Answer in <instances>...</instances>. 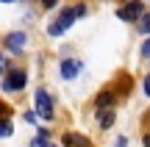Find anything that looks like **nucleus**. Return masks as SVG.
<instances>
[{
    "instance_id": "f257e3e1",
    "label": "nucleus",
    "mask_w": 150,
    "mask_h": 147,
    "mask_svg": "<svg viewBox=\"0 0 150 147\" xmlns=\"http://www.w3.org/2000/svg\"><path fill=\"white\" fill-rule=\"evenodd\" d=\"M86 14V6H75V8H64V14L59 17L56 22H50V28H47V33L50 36H61V33L67 31V28L72 25L78 17H83Z\"/></svg>"
},
{
    "instance_id": "f03ea898",
    "label": "nucleus",
    "mask_w": 150,
    "mask_h": 147,
    "mask_svg": "<svg viewBox=\"0 0 150 147\" xmlns=\"http://www.w3.org/2000/svg\"><path fill=\"white\" fill-rule=\"evenodd\" d=\"M117 17L125 20V22H134V20H142V17H145V8H142L139 0H131V3H125L122 8L117 11Z\"/></svg>"
},
{
    "instance_id": "7ed1b4c3",
    "label": "nucleus",
    "mask_w": 150,
    "mask_h": 147,
    "mask_svg": "<svg viewBox=\"0 0 150 147\" xmlns=\"http://www.w3.org/2000/svg\"><path fill=\"white\" fill-rule=\"evenodd\" d=\"M36 114L42 120H50L53 117V100H50L47 89H36Z\"/></svg>"
},
{
    "instance_id": "20e7f679",
    "label": "nucleus",
    "mask_w": 150,
    "mask_h": 147,
    "mask_svg": "<svg viewBox=\"0 0 150 147\" xmlns=\"http://www.w3.org/2000/svg\"><path fill=\"white\" fill-rule=\"evenodd\" d=\"M25 86V72L22 70H11L8 75H6V81H3V89H8V92H17V89H22Z\"/></svg>"
},
{
    "instance_id": "39448f33",
    "label": "nucleus",
    "mask_w": 150,
    "mask_h": 147,
    "mask_svg": "<svg viewBox=\"0 0 150 147\" xmlns=\"http://www.w3.org/2000/svg\"><path fill=\"white\" fill-rule=\"evenodd\" d=\"M78 72H81V61H75V58H64V61H61V78L72 81Z\"/></svg>"
},
{
    "instance_id": "423d86ee",
    "label": "nucleus",
    "mask_w": 150,
    "mask_h": 147,
    "mask_svg": "<svg viewBox=\"0 0 150 147\" xmlns=\"http://www.w3.org/2000/svg\"><path fill=\"white\" fill-rule=\"evenodd\" d=\"M22 44H25V33H20V31H17V33H8V39H6V47H8V50H14V53H17V50H22Z\"/></svg>"
},
{
    "instance_id": "0eeeda50",
    "label": "nucleus",
    "mask_w": 150,
    "mask_h": 147,
    "mask_svg": "<svg viewBox=\"0 0 150 147\" xmlns=\"http://www.w3.org/2000/svg\"><path fill=\"white\" fill-rule=\"evenodd\" d=\"M64 144L67 147H89V142H86L83 136H78V133H67V136H64Z\"/></svg>"
},
{
    "instance_id": "6e6552de",
    "label": "nucleus",
    "mask_w": 150,
    "mask_h": 147,
    "mask_svg": "<svg viewBox=\"0 0 150 147\" xmlns=\"http://www.w3.org/2000/svg\"><path fill=\"white\" fill-rule=\"evenodd\" d=\"M111 103H114V94L111 92H100V94H97V108H108Z\"/></svg>"
},
{
    "instance_id": "1a4fd4ad",
    "label": "nucleus",
    "mask_w": 150,
    "mask_h": 147,
    "mask_svg": "<svg viewBox=\"0 0 150 147\" xmlns=\"http://www.w3.org/2000/svg\"><path fill=\"white\" fill-rule=\"evenodd\" d=\"M31 147H56V144H50V142H45V136H36L31 142Z\"/></svg>"
},
{
    "instance_id": "9d476101",
    "label": "nucleus",
    "mask_w": 150,
    "mask_h": 147,
    "mask_svg": "<svg viewBox=\"0 0 150 147\" xmlns=\"http://www.w3.org/2000/svg\"><path fill=\"white\" fill-rule=\"evenodd\" d=\"M111 122H114V117L108 114V111H106V114H100V125H103V128H108Z\"/></svg>"
},
{
    "instance_id": "9b49d317",
    "label": "nucleus",
    "mask_w": 150,
    "mask_h": 147,
    "mask_svg": "<svg viewBox=\"0 0 150 147\" xmlns=\"http://www.w3.org/2000/svg\"><path fill=\"white\" fill-rule=\"evenodd\" d=\"M142 31L150 33V11H145V17H142Z\"/></svg>"
},
{
    "instance_id": "f8f14e48",
    "label": "nucleus",
    "mask_w": 150,
    "mask_h": 147,
    "mask_svg": "<svg viewBox=\"0 0 150 147\" xmlns=\"http://www.w3.org/2000/svg\"><path fill=\"white\" fill-rule=\"evenodd\" d=\"M0 136H11V125H8V122L0 125Z\"/></svg>"
},
{
    "instance_id": "ddd939ff",
    "label": "nucleus",
    "mask_w": 150,
    "mask_h": 147,
    "mask_svg": "<svg viewBox=\"0 0 150 147\" xmlns=\"http://www.w3.org/2000/svg\"><path fill=\"white\" fill-rule=\"evenodd\" d=\"M142 56H145V58H150V39L142 44Z\"/></svg>"
},
{
    "instance_id": "4468645a",
    "label": "nucleus",
    "mask_w": 150,
    "mask_h": 147,
    "mask_svg": "<svg viewBox=\"0 0 150 147\" xmlns=\"http://www.w3.org/2000/svg\"><path fill=\"white\" fill-rule=\"evenodd\" d=\"M145 92H147V97H150V75L145 78Z\"/></svg>"
},
{
    "instance_id": "2eb2a0df",
    "label": "nucleus",
    "mask_w": 150,
    "mask_h": 147,
    "mask_svg": "<svg viewBox=\"0 0 150 147\" xmlns=\"http://www.w3.org/2000/svg\"><path fill=\"white\" fill-rule=\"evenodd\" d=\"M45 3V8H50V6H56V0H42Z\"/></svg>"
},
{
    "instance_id": "dca6fc26",
    "label": "nucleus",
    "mask_w": 150,
    "mask_h": 147,
    "mask_svg": "<svg viewBox=\"0 0 150 147\" xmlns=\"http://www.w3.org/2000/svg\"><path fill=\"white\" fill-rule=\"evenodd\" d=\"M0 72H3V53H0Z\"/></svg>"
},
{
    "instance_id": "f3484780",
    "label": "nucleus",
    "mask_w": 150,
    "mask_h": 147,
    "mask_svg": "<svg viewBox=\"0 0 150 147\" xmlns=\"http://www.w3.org/2000/svg\"><path fill=\"white\" fill-rule=\"evenodd\" d=\"M145 144H147V147H150V136H147V139H145Z\"/></svg>"
},
{
    "instance_id": "a211bd4d",
    "label": "nucleus",
    "mask_w": 150,
    "mask_h": 147,
    "mask_svg": "<svg viewBox=\"0 0 150 147\" xmlns=\"http://www.w3.org/2000/svg\"><path fill=\"white\" fill-rule=\"evenodd\" d=\"M0 3H14V0H0Z\"/></svg>"
}]
</instances>
